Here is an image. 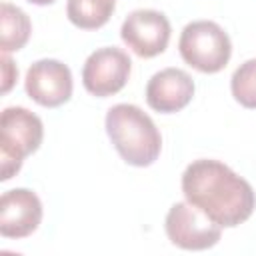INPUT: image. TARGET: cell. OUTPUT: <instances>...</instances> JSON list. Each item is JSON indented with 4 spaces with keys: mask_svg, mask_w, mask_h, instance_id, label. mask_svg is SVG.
<instances>
[{
    "mask_svg": "<svg viewBox=\"0 0 256 256\" xmlns=\"http://www.w3.org/2000/svg\"><path fill=\"white\" fill-rule=\"evenodd\" d=\"M186 200L224 228L246 222L256 206V194L248 180L218 160L200 158L182 174Z\"/></svg>",
    "mask_w": 256,
    "mask_h": 256,
    "instance_id": "obj_1",
    "label": "cell"
},
{
    "mask_svg": "<svg viewBox=\"0 0 256 256\" xmlns=\"http://www.w3.org/2000/svg\"><path fill=\"white\" fill-rule=\"evenodd\" d=\"M106 132L116 152L132 166H150L162 150L154 120L134 104H116L106 112Z\"/></svg>",
    "mask_w": 256,
    "mask_h": 256,
    "instance_id": "obj_2",
    "label": "cell"
},
{
    "mask_svg": "<svg viewBox=\"0 0 256 256\" xmlns=\"http://www.w3.org/2000/svg\"><path fill=\"white\" fill-rule=\"evenodd\" d=\"M44 138L42 120L22 106H8L0 116V180H10L22 166V160L38 150Z\"/></svg>",
    "mask_w": 256,
    "mask_h": 256,
    "instance_id": "obj_3",
    "label": "cell"
},
{
    "mask_svg": "<svg viewBox=\"0 0 256 256\" xmlns=\"http://www.w3.org/2000/svg\"><path fill=\"white\" fill-rule=\"evenodd\" d=\"M178 50L186 64L204 74L220 72L232 56L228 34L212 20L186 24L178 40Z\"/></svg>",
    "mask_w": 256,
    "mask_h": 256,
    "instance_id": "obj_4",
    "label": "cell"
},
{
    "mask_svg": "<svg viewBox=\"0 0 256 256\" xmlns=\"http://www.w3.org/2000/svg\"><path fill=\"white\" fill-rule=\"evenodd\" d=\"M164 228L168 240L184 250L212 248L222 236V226L188 200L170 206L164 220Z\"/></svg>",
    "mask_w": 256,
    "mask_h": 256,
    "instance_id": "obj_5",
    "label": "cell"
},
{
    "mask_svg": "<svg viewBox=\"0 0 256 256\" xmlns=\"http://www.w3.org/2000/svg\"><path fill=\"white\" fill-rule=\"evenodd\" d=\"M130 68L132 62L124 50L116 46H104L86 58L82 68V84L90 94L106 98L126 86Z\"/></svg>",
    "mask_w": 256,
    "mask_h": 256,
    "instance_id": "obj_6",
    "label": "cell"
},
{
    "mask_svg": "<svg viewBox=\"0 0 256 256\" xmlns=\"http://www.w3.org/2000/svg\"><path fill=\"white\" fill-rule=\"evenodd\" d=\"M122 42L140 58H154L162 54L170 40L168 18L150 8L134 10L126 16L120 28Z\"/></svg>",
    "mask_w": 256,
    "mask_h": 256,
    "instance_id": "obj_7",
    "label": "cell"
},
{
    "mask_svg": "<svg viewBox=\"0 0 256 256\" xmlns=\"http://www.w3.org/2000/svg\"><path fill=\"white\" fill-rule=\"evenodd\" d=\"M24 88L36 104L56 108L72 96V72L60 60L44 58L28 68Z\"/></svg>",
    "mask_w": 256,
    "mask_h": 256,
    "instance_id": "obj_8",
    "label": "cell"
},
{
    "mask_svg": "<svg viewBox=\"0 0 256 256\" xmlns=\"http://www.w3.org/2000/svg\"><path fill=\"white\" fill-rule=\"evenodd\" d=\"M42 222V202L28 188H14L0 198V234L4 238H26Z\"/></svg>",
    "mask_w": 256,
    "mask_h": 256,
    "instance_id": "obj_9",
    "label": "cell"
},
{
    "mask_svg": "<svg viewBox=\"0 0 256 256\" xmlns=\"http://www.w3.org/2000/svg\"><path fill=\"white\" fill-rule=\"evenodd\" d=\"M194 96V80L180 68H164L146 84V102L152 110L172 114L190 104Z\"/></svg>",
    "mask_w": 256,
    "mask_h": 256,
    "instance_id": "obj_10",
    "label": "cell"
},
{
    "mask_svg": "<svg viewBox=\"0 0 256 256\" xmlns=\"http://www.w3.org/2000/svg\"><path fill=\"white\" fill-rule=\"evenodd\" d=\"M0 10V48L4 54H8L20 50L28 42L32 24L26 12L10 2H2Z\"/></svg>",
    "mask_w": 256,
    "mask_h": 256,
    "instance_id": "obj_11",
    "label": "cell"
},
{
    "mask_svg": "<svg viewBox=\"0 0 256 256\" xmlns=\"http://www.w3.org/2000/svg\"><path fill=\"white\" fill-rule=\"evenodd\" d=\"M114 6V0H68L66 16L76 28L96 30L110 20Z\"/></svg>",
    "mask_w": 256,
    "mask_h": 256,
    "instance_id": "obj_12",
    "label": "cell"
},
{
    "mask_svg": "<svg viewBox=\"0 0 256 256\" xmlns=\"http://www.w3.org/2000/svg\"><path fill=\"white\" fill-rule=\"evenodd\" d=\"M232 96L244 108H256V58L240 64L230 80Z\"/></svg>",
    "mask_w": 256,
    "mask_h": 256,
    "instance_id": "obj_13",
    "label": "cell"
},
{
    "mask_svg": "<svg viewBox=\"0 0 256 256\" xmlns=\"http://www.w3.org/2000/svg\"><path fill=\"white\" fill-rule=\"evenodd\" d=\"M16 78H18V68H16V64L12 62V58H10L8 54L2 52V92H4V94L12 88V84L16 82Z\"/></svg>",
    "mask_w": 256,
    "mask_h": 256,
    "instance_id": "obj_14",
    "label": "cell"
},
{
    "mask_svg": "<svg viewBox=\"0 0 256 256\" xmlns=\"http://www.w3.org/2000/svg\"><path fill=\"white\" fill-rule=\"evenodd\" d=\"M28 2H32V4H38V6H44V4H52L54 0H28Z\"/></svg>",
    "mask_w": 256,
    "mask_h": 256,
    "instance_id": "obj_15",
    "label": "cell"
}]
</instances>
